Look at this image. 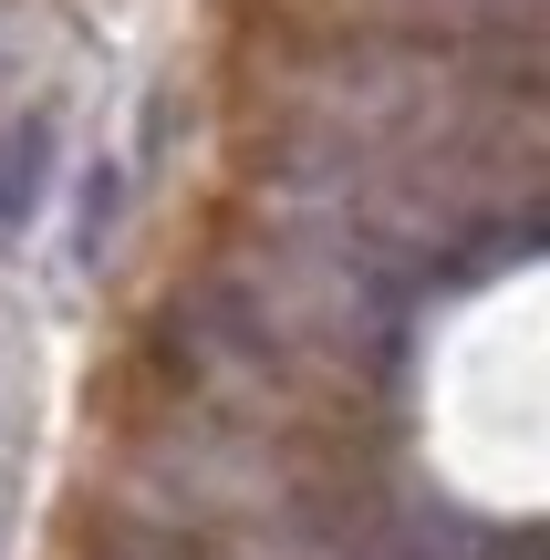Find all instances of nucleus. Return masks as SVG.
Masks as SVG:
<instances>
[{
  "instance_id": "1",
  "label": "nucleus",
  "mask_w": 550,
  "mask_h": 560,
  "mask_svg": "<svg viewBox=\"0 0 550 560\" xmlns=\"http://www.w3.org/2000/svg\"><path fill=\"white\" fill-rule=\"evenodd\" d=\"M32 177H42V115L21 125L11 145H0V229H21V208H32Z\"/></svg>"
},
{
  "instance_id": "2",
  "label": "nucleus",
  "mask_w": 550,
  "mask_h": 560,
  "mask_svg": "<svg viewBox=\"0 0 550 560\" xmlns=\"http://www.w3.org/2000/svg\"><path fill=\"white\" fill-rule=\"evenodd\" d=\"M104 219H115V177L83 187V249H104Z\"/></svg>"
}]
</instances>
